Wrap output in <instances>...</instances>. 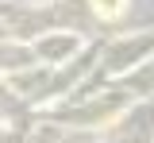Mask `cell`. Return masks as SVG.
I'll return each mask as SVG.
<instances>
[{"instance_id": "1", "label": "cell", "mask_w": 154, "mask_h": 143, "mask_svg": "<svg viewBox=\"0 0 154 143\" xmlns=\"http://www.w3.org/2000/svg\"><path fill=\"white\" fill-rule=\"evenodd\" d=\"M123 4L127 0H93V12L104 20H116V16H123Z\"/></svg>"}]
</instances>
